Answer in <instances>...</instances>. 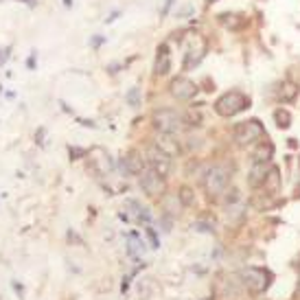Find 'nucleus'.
Segmentation results:
<instances>
[{"instance_id": "obj_1", "label": "nucleus", "mask_w": 300, "mask_h": 300, "mask_svg": "<svg viewBox=\"0 0 300 300\" xmlns=\"http://www.w3.org/2000/svg\"><path fill=\"white\" fill-rule=\"evenodd\" d=\"M250 107V97L243 94L241 90H230V92H224L222 97L215 101V112L224 119H232L237 116L239 112Z\"/></svg>"}, {"instance_id": "obj_2", "label": "nucleus", "mask_w": 300, "mask_h": 300, "mask_svg": "<svg viewBox=\"0 0 300 300\" xmlns=\"http://www.w3.org/2000/svg\"><path fill=\"white\" fill-rule=\"evenodd\" d=\"M263 136H265V127H263V123L259 119L241 121V123L235 125V129H232V138H235V143L241 145V147L261 143Z\"/></svg>"}, {"instance_id": "obj_3", "label": "nucleus", "mask_w": 300, "mask_h": 300, "mask_svg": "<svg viewBox=\"0 0 300 300\" xmlns=\"http://www.w3.org/2000/svg\"><path fill=\"white\" fill-rule=\"evenodd\" d=\"M228 182H230V171L226 169V167H222V165H215V167H210V169L204 173L202 184H204L206 195L215 200V197H222L226 193Z\"/></svg>"}, {"instance_id": "obj_4", "label": "nucleus", "mask_w": 300, "mask_h": 300, "mask_svg": "<svg viewBox=\"0 0 300 300\" xmlns=\"http://www.w3.org/2000/svg\"><path fill=\"white\" fill-rule=\"evenodd\" d=\"M239 279L241 283L248 287V291H252V294H263L267 287H269V283H272V272L265 267H243L239 272Z\"/></svg>"}, {"instance_id": "obj_5", "label": "nucleus", "mask_w": 300, "mask_h": 300, "mask_svg": "<svg viewBox=\"0 0 300 300\" xmlns=\"http://www.w3.org/2000/svg\"><path fill=\"white\" fill-rule=\"evenodd\" d=\"M182 121H184V116H182L180 112H175V110H169V107L156 110L151 116L153 127H156L160 134H171V136H175L180 131Z\"/></svg>"}, {"instance_id": "obj_6", "label": "nucleus", "mask_w": 300, "mask_h": 300, "mask_svg": "<svg viewBox=\"0 0 300 300\" xmlns=\"http://www.w3.org/2000/svg\"><path fill=\"white\" fill-rule=\"evenodd\" d=\"M141 188L149 197H160L165 193V175H160L149 167V169H145L141 173Z\"/></svg>"}, {"instance_id": "obj_7", "label": "nucleus", "mask_w": 300, "mask_h": 300, "mask_svg": "<svg viewBox=\"0 0 300 300\" xmlns=\"http://www.w3.org/2000/svg\"><path fill=\"white\" fill-rule=\"evenodd\" d=\"M169 90L178 101H191L200 88H197V84L191 81L188 77H175V79H171Z\"/></svg>"}, {"instance_id": "obj_8", "label": "nucleus", "mask_w": 300, "mask_h": 300, "mask_svg": "<svg viewBox=\"0 0 300 300\" xmlns=\"http://www.w3.org/2000/svg\"><path fill=\"white\" fill-rule=\"evenodd\" d=\"M147 162H149V167L153 171H158L160 175H165V178L171 171V156L167 151L160 149L158 145H153V147L147 149Z\"/></svg>"}, {"instance_id": "obj_9", "label": "nucleus", "mask_w": 300, "mask_h": 300, "mask_svg": "<svg viewBox=\"0 0 300 300\" xmlns=\"http://www.w3.org/2000/svg\"><path fill=\"white\" fill-rule=\"evenodd\" d=\"M119 169H121V173H125V175H141L145 171V158L138 151L131 149L121 158Z\"/></svg>"}, {"instance_id": "obj_10", "label": "nucleus", "mask_w": 300, "mask_h": 300, "mask_svg": "<svg viewBox=\"0 0 300 300\" xmlns=\"http://www.w3.org/2000/svg\"><path fill=\"white\" fill-rule=\"evenodd\" d=\"M173 68V62H171V53H169V44L162 42L156 50V66H153V72H156L158 77H165L169 75Z\"/></svg>"}, {"instance_id": "obj_11", "label": "nucleus", "mask_w": 300, "mask_h": 300, "mask_svg": "<svg viewBox=\"0 0 300 300\" xmlns=\"http://www.w3.org/2000/svg\"><path fill=\"white\" fill-rule=\"evenodd\" d=\"M267 173H269V162H252V169L248 171V186L250 188L263 186Z\"/></svg>"}, {"instance_id": "obj_12", "label": "nucleus", "mask_w": 300, "mask_h": 300, "mask_svg": "<svg viewBox=\"0 0 300 300\" xmlns=\"http://www.w3.org/2000/svg\"><path fill=\"white\" fill-rule=\"evenodd\" d=\"M274 156V145L272 143H267V141H261L259 143V147L254 149V162H269Z\"/></svg>"}, {"instance_id": "obj_13", "label": "nucleus", "mask_w": 300, "mask_h": 300, "mask_svg": "<svg viewBox=\"0 0 300 300\" xmlns=\"http://www.w3.org/2000/svg\"><path fill=\"white\" fill-rule=\"evenodd\" d=\"M298 97V88H296V84H291V81H285V84H281V88H279V99L283 101V103H291Z\"/></svg>"}, {"instance_id": "obj_14", "label": "nucleus", "mask_w": 300, "mask_h": 300, "mask_svg": "<svg viewBox=\"0 0 300 300\" xmlns=\"http://www.w3.org/2000/svg\"><path fill=\"white\" fill-rule=\"evenodd\" d=\"M158 147L162 149V151H167L169 156H173V153H178L180 151V145L175 143V138L171 136V134H162L158 138Z\"/></svg>"}, {"instance_id": "obj_15", "label": "nucleus", "mask_w": 300, "mask_h": 300, "mask_svg": "<svg viewBox=\"0 0 300 300\" xmlns=\"http://www.w3.org/2000/svg\"><path fill=\"white\" fill-rule=\"evenodd\" d=\"M265 191H269V195L279 191V186H281V175H279V169L276 167H269V173H267V178H265Z\"/></svg>"}, {"instance_id": "obj_16", "label": "nucleus", "mask_w": 300, "mask_h": 300, "mask_svg": "<svg viewBox=\"0 0 300 300\" xmlns=\"http://www.w3.org/2000/svg\"><path fill=\"white\" fill-rule=\"evenodd\" d=\"M127 241H129V246H127V254H129L131 259H138V252H143V250H145V248H143L145 243L141 241V237H138L136 232H129V235H127Z\"/></svg>"}, {"instance_id": "obj_17", "label": "nucleus", "mask_w": 300, "mask_h": 300, "mask_svg": "<svg viewBox=\"0 0 300 300\" xmlns=\"http://www.w3.org/2000/svg\"><path fill=\"white\" fill-rule=\"evenodd\" d=\"M274 121H276V127H279V129H287L291 125V114L287 112V110L279 107L274 112Z\"/></svg>"}, {"instance_id": "obj_18", "label": "nucleus", "mask_w": 300, "mask_h": 300, "mask_svg": "<svg viewBox=\"0 0 300 300\" xmlns=\"http://www.w3.org/2000/svg\"><path fill=\"white\" fill-rule=\"evenodd\" d=\"M178 200H180L182 206H193V204H195V195H193V191L188 186H182L180 193H178Z\"/></svg>"}, {"instance_id": "obj_19", "label": "nucleus", "mask_w": 300, "mask_h": 300, "mask_svg": "<svg viewBox=\"0 0 300 300\" xmlns=\"http://www.w3.org/2000/svg\"><path fill=\"white\" fill-rule=\"evenodd\" d=\"M125 101L131 107H138L141 105V90H138V88H131V90L125 94Z\"/></svg>"}, {"instance_id": "obj_20", "label": "nucleus", "mask_w": 300, "mask_h": 300, "mask_svg": "<svg viewBox=\"0 0 300 300\" xmlns=\"http://www.w3.org/2000/svg\"><path fill=\"white\" fill-rule=\"evenodd\" d=\"M145 232H147V237H149V241H151V248H153V250H158V248H160V241H158L156 230L149 228V226H147V228H145Z\"/></svg>"}, {"instance_id": "obj_21", "label": "nucleus", "mask_w": 300, "mask_h": 300, "mask_svg": "<svg viewBox=\"0 0 300 300\" xmlns=\"http://www.w3.org/2000/svg\"><path fill=\"white\" fill-rule=\"evenodd\" d=\"M193 228H195L197 232H213V226L206 224V222H195Z\"/></svg>"}, {"instance_id": "obj_22", "label": "nucleus", "mask_w": 300, "mask_h": 300, "mask_svg": "<svg viewBox=\"0 0 300 300\" xmlns=\"http://www.w3.org/2000/svg\"><path fill=\"white\" fill-rule=\"evenodd\" d=\"M68 153H70V160H79V158L86 156V149H81V147H70Z\"/></svg>"}, {"instance_id": "obj_23", "label": "nucleus", "mask_w": 300, "mask_h": 300, "mask_svg": "<svg viewBox=\"0 0 300 300\" xmlns=\"http://www.w3.org/2000/svg\"><path fill=\"white\" fill-rule=\"evenodd\" d=\"M9 50H11L9 46H7V48H0V66H3L7 60H9Z\"/></svg>"}, {"instance_id": "obj_24", "label": "nucleus", "mask_w": 300, "mask_h": 300, "mask_svg": "<svg viewBox=\"0 0 300 300\" xmlns=\"http://www.w3.org/2000/svg\"><path fill=\"white\" fill-rule=\"evenodd\" d=\"M171 7H173V0H165V7H162V11H160V16H167V13L171 11Z\"/></svg>"}, {"instance_id": "obj_25", "label": "nucleus", "mask_w": 300, "mask_h": 300, "mask_svg": "<svg viewBox=\"0 0 300 300\" xmlns=\"http://www.w3.org/2000/svg\"><path fill=\"white\" fill-rule=\"evenodd\" d=\"M11 287H13V291H16V294H18L20 298H22V296H24V287H22V285H20V283H16V281H13V283H11Z\"/></svg>"}, {"instance_id": "obj_26", "label": "nucleus", "mask_w": 300, "mask_h": 300, "mask_svg": "<svg viewBox=\"0 0 300 300\" xmlns=\"http://www.w3.org/2000/svg\"><path fill=\"white\" fill-rule=\"evenodd\" d=\"M105 42V38H92V48H99Z\"/></svg>"}, {"instance_id": "obj_27", "label": "nucleus", "mask_w": 300, "mask_h": 300, "mask_svg": "<svg viewBox=\"0 0 300 300\" xmlns=\"http://www.w3.org/2000/svg\"><path fill=\"white\" fill-rule=\"evenodd\" d=\"M127 289H129V276H125V279H123V285H121V291H123V294H125Z\"/></svg>"}, {"instance_id": "obj_28", "label": "nucleus", "mask_w": 300, "mask_h": 300, "mask_svg": "<svg viewBox=\"0 0 300 300\" xmlns=\"http://www.w3.org/2000/svg\"><path fill=\"white\" fill-rule=\"evenodd\" d=\"M188 13H193V7H184V9H182L178 16H188Z\"/></svg>"}, {"instance_id": "obj_29", "label": "nucleus", "mask_w": 300, "mask_h": 300, "mask_svg": "<svg viewBox=\"0 0 300 300\" xmlns=\"http://www.w3.org/2000/svg\"><path fill=\"white\" fill-rule=\"evenodd\" d=\"M26 66H29V68H33V66H35V53H33V55L26 60Z\"/></svg>"}, {"instance_id": "obj_30", "label": "nucleus", "mask_w": 300, "mask_h": 300, "mask_svg": "<svg viewBox=\"0 0 300 300\" xmlns=\"http://www.w3.org/2000/svg\"><path fill=\"white\" fill-rule=\"evenodd\" d=\"M81 125H84V127H92V129H94V127H97V125H94V123H92V121H81Z\"/></svg>"}, {"instance_id": "obj_31", "label": "nucleus", "mask_w": 300, "mask_h": 300, "mask_svg": "<svg viewBox=\"0 0 300 300\" xmlns=\"http://www.w3.org/2000/svg\"><path fill=\"white\" fill-rule=\"evenodd\" d=\"M116 18H119V11H114V13H112V16H110V18H107V22H114Z\"/></svg>"}, {"instance_id": "obj_32", "label": "nucleus", "mask_w": 300, "mask_h": 300, "mask_svg": "<svg viewBox=\"0 0 300 300\" xmlns=\"http://www.w3.org/2000/svg\"><path fill=\"white\" fill-rule=\"evenodd\" d=\"M22 3H26L29 7H33V5H35V0H22Z\"/></svg>"}, {"instance_id": "obj_33", "label": "nucleus", "mask_w": 300, "mask_h": 300, "mask_svg": "<svg viewBox=\"0 0 300 300\" xmlns=\"http://www.w3.org/2000/svg\"><path fill=\"white\" fill-rule=\"evenodd\" d=\"M64 5H66V7H70V5H72V0H64Z\"/></svg>"}, {"instance_id": "obj_34", "label": "nucleus", "mask_w": 300, "mask_h": 300, "mask_svg": "<svg viewBox=\"0 0 300 300\" xmlns=\"http://www.w3.org/2000/svg\"><path fill=\"white\" fill-rule=\"evenodd\" d=\"M206 3H208V5H213V3H217V0H206Z\"/></svg>"}]
</instances>
